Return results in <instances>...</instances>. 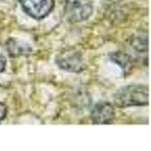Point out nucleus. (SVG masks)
Segmentation results:
<instances>
[{
  "label": "nucleus",
  "mask_w": 151,
  "mask_h": 151,
  "mask_svg": "<svg viewBox=\"0 0 151 151\" xmlns=\"http://www.w3.org/2000/svg\"><path fill=\"white\" fill-rule=\"evenodd\" d=\"M56 64L65 71L80 73L85 69V62L80 52L73 48H66L61 50L55 59Z\"/></svg>",
  "instance_id": "f03ea898"
},
{
  "label": "nucleus",
  "mask_w": 151,
  "mask_h": 151,
  "mask_svg": "<svg viewBox=\"0 0 151 151\" xmlns=\"http://www.w3.org/2000/svg\"><path fill=\"white\" fill-rule=\"evenodd\" d=\"M7 115V108L4 104L0 103V122H2Z\"/></svg>",
  "instance_id": "6e6552de"
},
{
  "label": "nucleus",
  "mask_w": 151,
  "mask_h": 151,
  "mask_svg": "<svg viewBox=\"0 0 151 151\" xmlns=\"http://www.w3.org/2000/svg\"><path fill=\"white\" fill-rule=\"evenodd\" d=\"M23 10L36 20L45 18L55 6V0H20Z\"/></svg>",
  "instance_id": "20e7f679"
},
{
  "label": "nucleus",
  "mask_w": 151,
  "mask_h": 151,
  "mask_svg": "<svg viewBox=\"0 0 151 151\" xmlns=\"http://www.w3.org/2000/svg\"><path fill=\"white\" fill-rule=\"evenodd\" d=\"M6 48L9 55L13 57L27 56L32 52L29 44L15 39H9L6 42Z\"/></svg>",
  "instance_id": "423d86ee"
},
{
  "label": "nucleus",
  "mask_w": 151,
  "mask_h": 151,
  "mask_svg": "<svg viewBox=\"0 0 151 151\" xmlns=\"http://www.w3.org/2000/svg\"><path fill=\"white\" fill-rule=\"evenodd\" d=\"M118 107L146 106L149 104V88L145 85L132 84L122 87L113 97Z\"/></svg>",
  "instance_id": "f257e3e1"
},
{
  "label": "nucleus",
  "mask_w": 151,
  "mask_h": 151,
  "mask_svg": "<svg viewBox=\"0 0 151 151\" xmlns=\"http://www.w3.org/2000/svg\"><path fill=\"white\" fill-rule=\"evenodd\" d=\"M110 58L112 61L118 64L119 67L123 69L127 68L131 63L130 57L127 54L121 52H113V53L110 54Z\"/></svg>",
  "instance_id": "0eeeda50"
},
{
  "label": "nucleus",
  "mask_w": 151,
  "mask_h": 151,
  "mask_svg": "<svg viewBox=\"0 0 151 151\" xmlns=\"http://www.w3.org/2000/svg\"><path fill=\"white\" fill-rule=\"evenodd\" d=\"M64 12L72 22H82L88 20L93 12L91 0H66Z\"/></svg>",
  "instance_id": "7ed1b4c3"
},
{
  "label": "nucleus",
  "mask_w": 151,
  "mask_h": 151,
  "mask_svg": "<svg viewBox=\"0 0 151 151\" xmlns=\"http://www.w3.org/2000/svg\"><path fill=\"white\" fill-rule=\"evenodd\" d=\"M6 63H7V60H6L5 56H3L2 55H0V73L5 70V67H6Z\"/></svg>",
  "instance_id": "1a4fd4ad"
},
{
  "label": "nucleus",
  "mask_w": 151,
  "mask_h": 151,
  "mask_svg": "<svg viewBox=\"0 0 151 151\" xmlns=\"http://www.w3.org/2000/svg\"><path fill=\"white\" fill-rule=\"evenodd\" d=\"M92 122L95 125H108L115 119V110L109 102L101 101L94 105L91 113Z\"/></svg>",
  "instance_id": "39448f33"
}]
</instances>
